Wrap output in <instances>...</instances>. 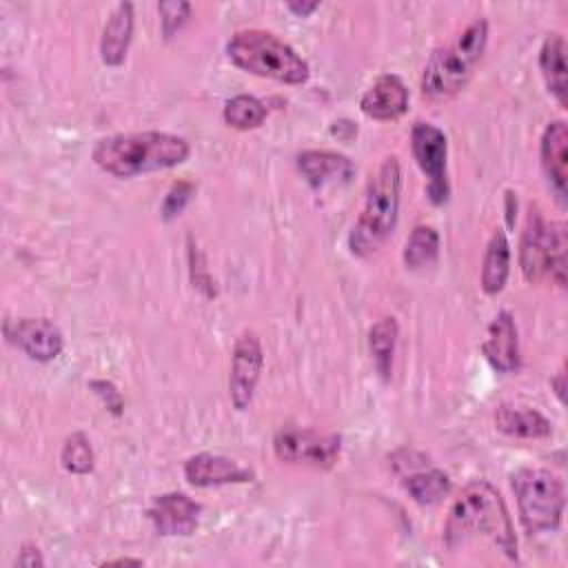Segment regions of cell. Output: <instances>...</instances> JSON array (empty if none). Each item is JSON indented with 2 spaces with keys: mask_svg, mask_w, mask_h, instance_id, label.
<instances>
[{
  "mask_svg": "<svg viewBox=\"0 0 568 568\" xmlns=\"http://www.w3.org/2000/svg\"><path fill=\"white\" fill-rule=\"evenodd\" d=\"M477 537H486L508 557H517L515 530L506 504L497 488L484 479L473 481L462 490L444 524V541L450 550Z\"/></svg>",
  "mask_w": 568,
  "mask_h": 568,
  "instance_id": "6da1fadb",
  "label": "cell"
},
{
  "mask_svg": "<svg viewBox=\"0 0 568 568\" xmlns=\"http://www.w3.org/2000/svg\"><path fill=\"white\" fill-rule=\"evenodd\" d=\"M189 153L191 146L182 135L164 131L115 133L95 142L93 162L115 178H133L178 166Z\"/></svg>",
  "mask_w": 568,
  "mask_h": 568,
  "instance_id": "7a4b0ae2",
  "label": "cell"
},
{
  "mask_svg": "<svg viewBox=\"0 0 568 568\" xmlns=\"http://www.w3.org/2000/svg\"><path fill=\"white\" fill-rule=\"evenodd\" d=\"M488 42V22L484 18L473 20L453 42L435 49L422 73V93L428 100L453 98L484 55Z\"/></svg>",
  "mask_w": 568,
  "mask_h": 568,
  "instance_id": "3957f363",
  "label": "cell"
},
{
  "mask_svg": "<svg viewBox=\"0 0 568 568\" xmlns=\"http://www.w3.org/2000/svg\"><path fill=\"white\" fill-rule=\"evenodd\" d=\"M229 60L260 78H271L286 84H302L311 69L306 60L275 33L264 29H244L226 42Z\"/></svg>",
  "mask_w": 568,
  "mask_h": 568,
  "instance_id": "277c9868",
  "label": "cell"
},
{
  "mask_svg": "<svg viewBox=\"0 0 568 568\" xmlns=\"http://www.w3.org/2000/svg\"><path fill=\"white\" fill-rule=\"evenodd\" d=\"M402 171L395 155H388L368 184L362 213L348 235L355 255H371L393 233L399 211Z\"/></svg>",
  "mask_w": 568,
  "mask_h": 568,
  "instance_id": "5b68a950",
  "label": "cell"
},
{
  "mask_svg": "<svg viewBox=\"0 0 568 568\" xmlns=\"http://www.w3.org/2000/svg\"><path fill=\"white\" fill-rule=\"evenodd\" d=\"M519 521L526 532H552L561 524L566 493L561 479L546 468H521L513 475Z\"/></svg>",
  "mask_w": 568,
  "mask_h": 568,
  "instance_id": "8992f818",
  "label": "cell"
},
{
  "mask_svg": "<svg viewBox=\"0 0 568 568\" xmlns=\"http://www.w3.org/2000/svg\"><path fill=\"white\" fill-rule=\"evenodd\" d=\"M410 149L417 166L426 175L428 200L433 204H444L450 193L446 178L448 144L444 131L430 122H415L410 129Z\"/></svg>",
  "mask_w": 568,
  "mask_h": 568,
  "instance_id": "52a82bcc",
  "label": "cell"
},
{
  "mask_svg": "<svg viewBox=\"0 0 568 568\" xmlns=\"http://www.w3.org/2000/svg\"><path fill=\"white\" fill-rule=\"evenodd\" d=\"M342 439L337 435H322L311 428H282L273 439L277 459L288 464H306L328 468L339 455Z\"/></svg>",
  "mask_w": 568,
  "mask_h": 568,
  "instance_id": "ba28073f",
  "label": "cell"
},
{
  "mask_svg": "<svg viewBox=\"0 0 568 568\" xmlns=\"http://www.w3.org/2000/svg\"><path fill=\"white\" fill-rule=\"evenodd\" d=\"M262 366H264V353H262L257 333L255 331L240 333L233 346L231 373H229V397L237 410H246L251 406Z\"/></svg>",
  "mask_w": 568,
  "mask_h": 568,
  "instance_id": "9c48e42d",
  "label": "cell"
},
{
  "mask_svg": "<svg viewBox=\"0 0 568 568\" xmlns=\"http://www.w3.org/2000/svg\"><path fill=\"white\" fill-rule=\"evenodd\" d=\"M7 337L27 357L36 362H51L62 353L64 335L60 326L47 317H22L7 326Z\"/></svg>",
  "mask_w": 568,
  "mask_h": 568,
  "instance_id": "30bf717a",
  "label": "cell"
},
{
  "mask_svg": "<svg viewBox=\"0 0 568 568\" xmlns=\"http://www.w3.org/2000/svg\"><path fill=\"white\" fill-rule=\"evenodd\" d=\"M200 504L184 493H164L153 499L149 519L153 528L164 537H186L197 528Z\"/></svg>",
  "mask_w": 568,
  "mask_h": 568,
  "instance_id": "8fae6325",
  "label": "cell"
},
{
  "mask_svg": "<svg viewBox=\"0 0 568 568\" xmlns=\"http://www.w3.org/2000/svg\"><path fill=\"white\" fill-rule=\"evenodd\" d=\"M184 477L191 486L211 488V486L251 481L253 470L224 455L197 453L184 462Z\"/></svg>",
  "mask_w": 568,
  "mask_h": 568,
  "instance_id": "7c38bea8",
  "label": "cell"
},
{
  "mask_svg": "<svg viewBox=\"0 0 568 568\" xmlns=\"http://www.w3.org/2000/svg\"><path fill=\"white\" fill-rule=\"evenodd\" d=\"M550 253V222L537 209H530L519 242V266L528 282H539L548 275Z\"/></svg>",
  "mask_w": 568,
  "mask_h": 568,
  "instance_id": "4fadbf2b",
  "label": "cell"
},
{
  "mask_svg": "<svg viewBox=\"0 0 568 568\" xmlns=\"http://www.w3.org/2000/svg\"><path fill=\"white\" fill-rule=\"evenodd\" d=\"M481 351L488 364L499 373H513L519 368V337L515 320L508 311H499L493 317Z\"/></svg>",
  "mask_w": 568,
  "mask_h": 568,
  "instance_id": "5bb4252c",
  "label": "cell"
},
{
  "mask_svg": "<svg viewBox=\"0 0 568 568\" xmlns=\"http://www.w3.org/2000/svg\"><path fill=\"white\" fill-rule=\"evenodd\" d=\"M544 173L561 204H566V184H568V129L564 120H552L544 129L539 144Z\"/></svg>",
  "mask_w": 568,
  "mask_h": 568,
  "instance_id": "9a60e30c",
  "label": "cell"
},
{
  "mask_svg": "<svg viewBox=\"0 0 568 568\" xmlns=\"http://www.w3.org/2000/svg\"><path fill=\"white\" fill-rule=\"evenodd\" d=\"M359 109L373 120H397L408 109V89L393 75H379L362 95Z\"/></svg>",
  "mask_w": 568,
  "mask_h": 568,
  "instance_id": "2e32d148",
  "label": "cell"
},
{
  "mask_svg": "<svg viewBox=\"0 0 568 568\" xmlns=\"http://www.w3.org/2000/svg\"><path fill=\"white\" fill-rule=\"evenodd\" d=\"M297 166L313 189L348 182L355 173L353 162L335 151H304L297 155Z\"/></svg>",
  "mask_w": 568,
  "mask_h": 568,
  "instance_id": "e0dca14e",
  "label": "cell"
},
{
  "mask_svg": "<svg viewBox=\"0 0 568 568\" xmlns=\"http://www.w3.org/2000/svg\"><path fill=\"white\" fill-rule=\"evenodd\" d=\"M133 36V4L131 2H120L111 11L102 40H100V58L109 67H118L124 62L129 44Z\"/></svg>",
  "mask_w": 568,
  "mask_h": 568,
  "instance_id": "ac0fdd59",
  "label": "cell"
},
{
  "mask_svg": "<svg viewBox=\"0 0 568 568\" xmlns=\"http://www.w3.org/2000/svg\"><path fill=\"white\" fill-rule=\"evenodd\" d=\"M495 424L501 433L519 439H541L552 433V424L535 408L501 404L495 410Z\"/></svg>",
  "mask_w": 568,
  "mask_h": 568,
  "instance_id": "d6986e66",
  "label": "cell"
},
{
  "mask_svg": "<svg viewBox=\"0 0 568 568\" xmlns=\"http://www.w3.org/2000/svg\"><path fill=\"white\" fill-rule=\"evenodd\" d=\"M539 69L548 91L555 95L559 106H566V40L559 33H550L539 49Z\"/></svg>",
  "mask_w": 568,
  "mask_h": 568,
  "instance_id": "ffe728a7",
  "label": "cell"
},
{
  "mask_svg": "<svg viewBox=\"0 0 568 568\" xmlns=\"http://www.w3.org/2000/svg\"><path fill=\"white\" fill-rule=\"evenodd\" d=\"M510 271V244L506 231L497 229L486 246L481 264V288L486 295H497L508 280Z\"/></svg>",
  "mask_w": 568,
  "mask_h": 568,
  "instance_id": "44dd1931",
  "label": "cell"
},
{
  "mask_svg": "<svg viewBox=\"0 0 568 568\" xmlns=\"http://www.w3.org/2000/svg\"><path fill=\"white\" fill-rule=\"evenodd\" d=\"M397 322L395 317H382L371 326L368 333V348H371V357L373 364L377 368V373L388 379L390 371H393V355H395V344H397Z\"/></svg>",
  "mask_w": 568,
  "mask_h": 568,
  "instance_id": "7402d4cb",
  "label": "cell"
},
{
  "mask_svg": "<svg viewBox=\"0 0 568 568\" xmlns=\"http://www.w3.org/2000/svg\"><path fill=\"white\" fill-rule=\"evenodd\" d=\"M404 488L419 504H437L450 490V479L439 468H422L404 477Z\"/></svg>",
  "mask_w": 568,
  "mask_h": 568,
  "instance_id": "603a6c76",
  "label": "cell"
},
{
  "mask_svg": "<svg viewBox=\"0 0 568 568\" xmlns=\"http://www.w3.org/2000/svg\"><path fill=\"white\" fill-rule=\"evenodd\" d=\"M439 235L433 226L417 224L404 244V264L413 271L426 268L437 260Z\"/></svg>",
  "mask_w": 568,
  "mask_h": 568,
  "instance_id": "cb8c5ba5",
  "label": "cell"
},
{
  "mask_svg": "<svg viewBox=\"0 0 568 568\" xmlns=\"http://www.w3.org/2000/svg\"><path fill=\"white\" fill-rule=\"evenodd\" d=\"M222 115L229 126L246 131V129H255L264 122L266 104L262 100H257L255 95L240 93V95H233L231 100H226Z\"/></svg>",
  "mask_w": 568,
  "mask_h": 568,
  "instance_id": "d4e9b609",
  "label": "cell"
},
{
  "mask_svg": "<svg viewBox=\"0 0 568 568\" xmlns=\"http://www.w3.org/2000/svg\"><path fill=\"white\" fill-rule=\"evenodd\" d=\"M60 462H62L64 470H69L73 475L91 473L93 464H95V455H93L89 437L84 433H71L62 444Z\"/></svg>",
  "mask_w": 568,
  "mask_h": 568,
  "instance_id": "484cf974",
  "label": "cell"
},
{
  "mask_svg": "<svg viewBox=\"0 0 568 568\" xmlns=\"http://www.w3.org/2000/svg\"><path fill=\"white\" fill-rule=\"evenodd\" d=\"M548 275L557 286L566 284V226L561 222H550Z\"/></svg>",
  "mask_w": 568,
  "mask_h": 568,
  "instance_id": "4316f807",
  "label": "cell"
},
{
  "mask_svg": "<svg viewBox=\"0 0 568 568\" xmlns=\"http://www.w3.org/2000/svg\"><path fill=\"white\" fill-rule=\"evenodd\" d=\"M158 11H160V22H162V33H164V38H171L189 18L191 4L182 2V0H178V2L171 0V2H160Z\"/></svg>",
  "mask_w": 568,
  "mask_h": 568,
  "instance_id": "83f0119b",
  "label": "cell"
},
{
  "mask_svg": "<svg viewBox=\"0 0 568 568\" xmlns=\"http://www.w3.org/2000/svg\"><path fill=\"white\" fill-rule=\"evenodd\" d=\"M193 189H195V186H193L191 182H175V184L169 189V193H166V197H164V202H162V217H164V220H171V217L180 215L182 209L186 206V202L191 200Z\"/></svg>",
  "mask_w": 568,
  "mask_h": 568,
  "instance_id": "f1b7e54d",
  "label": "cell"
},
{
  "mask_svg": "<svg viewBox=\"0 0 568 568\" xmlns=\"http://www.w3.org/2000/svg\"><path fill=\"white\" fill-rule=\"evenodd\" d=\"M91 388L93 393L104 402V406L113 413V415H122V408H124V399L120 395V390L106 382V379H93L91 382Z\"/></svg>",
  "mask_w": 568,
  "mask_h": 568,
  "instance_id": "f546056e",
  "label": "cell"
},
{
  "mask_svg": "<svg viewBox=\"0 0 568 568\" xmlns=\"http://www.w3.org/2000/svg\"><path fill=\"white\" fill-rule=\"evenodd\" d=\"M16 564L18 566H27V568H36V566H42L44 561H42V555H40L36 544H24L20 548V555L16 557Z\"/></svg>",
  "mask_w": 568,
  "mask_h": 568,
  "instance_id": "4dcf8cb0",
  "label": "cell"
},
{
  "mask_svg": "<svg viewBox=\"0 0 568 568\" xmlns=\"http://www.w3.org/2000/svg\"><path fill=\"white\" fill-rule=\"evenodd\" d=\"M288 7V11H293L295 16H300V18H306L308 13H313L317 7H320V2H297V0H293V2H288L286 4Z\"/></svg>",
  "mask_w": 568,
  "mask_h": 568,
  "instance_id": "1f68e13d",
  "label": "cell"
},
{
  "mask_svg": "<svg viewBox=\"0 0 568 568\" xmlns=\"http://www.w3.org/2000/svg\"><path fill=\"white\" fill-rule=\"evenodd\" d=\"M550 384L555 386V393H557V397L564 402V373H559L555 379H550Z\"/></svg>",
  "mask_w": 568,
  "mask_h": 568,
  "instance_id": "d6a6232c",
  "label": "cell"
},
{
  "mask_svg": "<svg viewBox=\"0 0 568 568\" xmlns=\"http://www.w3.org/2000/svg\"><path fill=\"white\" fill-rule=\"evenodd\" d=\"M122 564H131V566H142V559H129V557H120V559H111V561H104V566H122Z\"/></svg>",
  "mask_w": 568,
  "mask_h": 568,
  "instance_id": "836d02e7",
  "label": "cell"
}]
</instances>
